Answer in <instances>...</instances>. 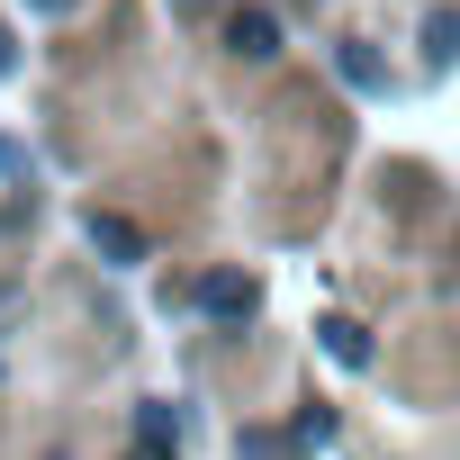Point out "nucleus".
<instances>
[{"label":"nucleus","mask_w":460,"mask_h":460,"mask_svg":"<svg viewBox=\"0 0 460 460\" xmlns=\"http://www.w3.org/2000/svg\"><path fill=\"white\" fill-rule=\"evenodd\" d=\"M226 46H235L244 64H262V55H280V19L271 10H235L226 19Z\"/></svg>","instance_id":"obj_2"},{"label":"nucleus","mask_w":460,"mask_h":460,"mask_svg":"<svg viewBox=\"0 0 460 460\" xmlns=\"http://www.w3.org/2000/svg\"><path fill=\"white\" fill-rule=\"evenodd\" d=\"M334 73H343L352 91H388V64H379L370 46H343V55H334Z\"/></svg>","instance_id":"obj_4"},{"label":"nucleus","mask_w":460,"mask_h":460,"mask_svg":"<svg viewBox=\"0 0 460 460\" xmlns=\"http://www.w3.org/2000/svg\"><path fill=\"white\" fill-rule=\"evenodd\" d=\"M424 46H433V64H460V10H433L424 19Z\"/></svg>","instance_id":"obj_6"},{"label":"nucleus","mask_w":460,"mask_h":460,"mask_svg":"<svg viewBox=\"0 0 460 460\" xmlns=\"http://www.w3.org/2000/svg\"><path fill=\"white\" fill-rule=\"evenodd\" d=\"M136 460H172V442H154V433H145V442H136Z\"/></svg>","instance_id":"obj_7"},{"label":"nucleus","mask_w":460,"mask_h":460,"mask_svg":"<svg viewBox=\"0 0 460 460\" xmlns=\"http://www.w3.org/2000/svg\"><path fill=\"white\" fill-rule=\"evenodd\" d=\"M325 352H334V361H352V370H361V361H370V334H361V325H352V316H334V325H325Z\"/></svg>","instance_id":"obj_5"},{"label":"nucleus","mask_w":460,"mask_h":460,"mask_svg":"<svg viewBox=\"0 0 460 460\" xmlns=\"http://www.w3.org/2000/svg\"><path fill=\"white\" fill-rule=\"evenodd\" d=\"M253 298H262V289H253V271H208V280H199V307H208V316H226V325L253 316Z\"/></svg>","instance_id":"obj_1"},{"label":"nucleus","mask_w":460,"mask_h":460,"mask_svg":"<svg viewBox=\"0 0 460 460\" xmlns=\"http://www.w3.org/2000/svg\"><path fill=\"white\" fill-rule=\"evenodd\" d=\"M91 244H100L109 262H145V235H136L127 217H109V208H91Z\"/></svg>","instance_id":"obj_3"}]
</instances>
